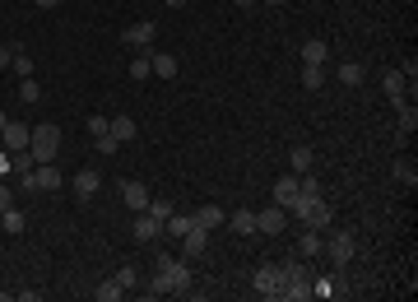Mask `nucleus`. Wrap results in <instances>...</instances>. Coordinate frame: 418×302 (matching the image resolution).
<instances>
[{
  "mask_svg": "<svg viewBox=\"0 0 418 302\" xmlns=\"http://www.w3.org/2000/svg\"><path fill=\"white\" fill-rule=\"evenodd\" d=\"M186 288H191V265L177 260V256H158V274L149 279V293H154V298L182 293V298H186Z\"/></svg>",
  "mask_w": 418,
  "mask_h": 302,
  "instance_id": "nucleus-1",
  "label": "nucleus"
},
{
  "mask_svg": "<svg viewBox=\"0 0 418 302\" xmlns=\"http://www.w3.org/2000/svg\"><path fill=\"white\" fill-rule=\"evenodd\" d=\"M28 153H33V163H56V153H61V126L37 121L33 135H28Z\"/></svg>",
  "mask_w": 418,
  "mask_h": 302,
  "instance_id": "nucleus-2",
  "label": "nucleus"
},
{
  "mask_svg": "<svg viewBox=\"0 0 418 302\" xmlns=\"http://www.w3.org/2000/svg\"><path fill=\"white\" fill-rule=\"evenodd\" d=\"M288 214H293L297 224L316 228V233H321V228H335V224H330L335 214H330V205H325V196H297L293 205H288Z\"/></svg>",
  "mask_w": 418,
  "mask_h": 302,
  "instance_id": "nucleus-3",
  "label": "nucleus"
},
{
  "mask_svg": "<svg viewBox=\"0 0 418 302\" xmlns=\"http://www.w3.org/2000/svg\"><path fill=\"white\" fill-rule=\"evenodd\" d=\"M24 186L33 196L37 191H61V172H56V163H33V172H24Z\"/></svg>",
  "mask_w": 418,
  "mask_h": 302,
  "instance_id": "nucleus-4",
  "label": "nucleus"
},
{
  "mask_svg": "<svg viewBox=\"0 0 418 302\" xmlns=\"http://www.w3.org/2000/svg\"><path fill=\"white\" fill-rule=\"evenodd\" d=\"M354 251H358V237L354 233H330V242H325V256L335 260V270H340V265H349V260H354Z\"/></svg>",
  "mask_w": 418,
  "mask_h": 302,
  "instance_id": "nucleus-5",
  "label": "nucleus"
},
{
  "mask_svg": "<svg viewBox=\"0 0 418 302\" xmlns=\"http://www.w3.org/2000/svg\"><path fill=\"white\" fill-rule=\"evenodd\" d=\"M158 37V28H154V19H139V24H130V28L121 33V42L125 47H135V51H144V47Z\"/></svg>",
  "mask_w": 418,
  "mask_h": 302,
  "instance_id": "nucleus-6",
  "label": "nucleus"
},
{
  "mask_svg": "<svg viewBox=\"0 0 418 302\" xmlns=\"http://www.w3.org/2000/svg\"><path fill=\"white\" fill-rule=\"evenodd\" d=\"M284 228H288V210L270 205V210L256 214V233H270V237H275V233H284Z\"/></svg>",
  "mask_w": 418,
  "mask_h": 302,
  "instance_id": "nucleus-7",
  "label": "nucleus"
},
{
  "mask_svg": "<svg viewBox=\"0 0 418 302\" xmlns=\"http://www.w3.org/2000/svg\"><path fill=\"white\" fill-rule=\"evenodd\" d=\"M311 298V274L307 270H297L288 284H284V293H279V302H307Z\"/></svg>",
  "mask_w": 418,
  "mask_h": 302,
  "instance_id": "nucleus-8",
  "label": "nucleus"
},
{
  "mask_svg": "<svg viewBox=\"0 0 418 302\" xmlns=\"http://www.w3.org/2000/svg\"><path fill=\"white\" fill-rule=\"evenodd\" d=\"M297 196H302V181H297V172H288V177L275 181V205H279V210H288Z\"/></svg>",
  "mask_w": 418,
  "mask_h": 302,
  "instance_id": "nucleus-9",
  "label": "nucleus"
},
{
  "mask_svg": "<svg viewBox=\"0 0 418 302\" xmlns=\"http://www.w3.org/2000/svg\"><path fill=\"white\" fill-rule=\"evenodd\" d=\"M182 246H186V256H204V246H209V228L191 224V228L182 233Z\"/></svg>",
  "mask_w": 418,
  "mask_h": 302,
  "instance_id": "nucleus-10",
  "label": "nucleus"
},
{
  "mask_svg": "<svg viewBox=\"0 0 418 302\" xmlns=\"http://www.w3.org/2000/svg\"><path fill=\"white\" fill-rule=\"evenodd\" d=\"M154 237H163V219H154L149 210H139V219H135V242H154Z\"/></svg>",
  "mask_w": 418,
  "mask_h": 302,
  "instance_id": "nucleus-11",
  "label": "nucleus"
},
{
  "mask_svg": "<svg viewBox=\"0 0 418 302\" xmlns=\"http://www.w3.org/2000/svg\"><path fill=\"white\" fill-rule=\"evenodd\" d=\"M0 135H5V149H28V135H33V126H24V121H10V126H5Z\"/></svg>",
  "mask_w": 418,
  "mask_h": 302,
  "instance_id": "nucleus-12",
  "label": "nucleus"
},
{
  "mask_svg": "<svg viewBox=\"0 0 418 302\" xmlns=\"http://www.w3.org/2000/svg\"><path fill=\"white\" fill-rule=\"evenodd\" d=\"M121 196H125V205H130V210H149V186H144V181H125L121 186Z\"/></svg>",
  "mask_w": 418,
  "mask_h": 302,
  "instance_id": "nucleus-13",
  "label": "nucleus"
},
{
  "mask_svg": "<svg viewBox=\"0 0 418 302\" xmlns=\"http://www.w3.org/2000/svg\"><path fill=\"white\" fill-rule=\"evenodd\" d=\"M381 89H386V98H390L395 107L409 103V98H404V75H400V70H386V75H381Z\"/></svg>",
  "mask_w": 418,
  "mask_h": 302,
  "instance_id": "nucleus-14",
  "label": "nucleus"
},
{
  "mask_svg": "<svg viewBox=\"0 0 418 302\" xmlns=\"http://www.w3.org/2000/svg\"><path fill=\"white\" fill-rule=\"evenodd\" d=\"M335 79H340L344 89H358V84H363V79H367V70H363V65H358V60H344L340 70H335Z\"/></svg>",
  "mask_w": 418,
  "mask_h": 302,
  "instance_id": "nucleus-15",
  "label": "nucleus"
},
{
  "mask_svg": "<svg viewBox=\"0 0 418 302\" xmlns=\"http://www.w3.org/2000/svg\"><path fill=\"white\" fill-rule=\"evenodd\" d=\"M98 186H103V177L93 172V167H84V172H75V196H98Z\"/></svg>",
  "mask_w": 418,
  "mask_h": 302,
  "instance_id": "nucleus-16",
  "label": "nucleus"
},
{
  "mask_svg": "<svg viewBox=\"0 0 418 302\" xmlns=\"http://www.w3.org/2000/svg\"><path fill=\"white\" fill-rule=\"evenodd\" d=\"M325 56H330V47H325L321 37H307V42H302V65H325Z\"/></svg>",
  "mask_w": 418,
  "mask_h": 302,
  "instance_id": "nucleus-17",
  "label": "nucleus"
},
{
  "mask_svg": "<svg viewBox=\"0 0 418 302\" xmlns=\"http://www.w3.org/2000/svg\"><path fill=\"white\" fill-rule=\"evenodd\" d=\"M321 251H325L321 233H316V228H307V233H302V242H297V256H302V260H311V256H321Z\"/></svg>",
  "mask_w": 418,
  "mask_h": 302,
  "instance_id": "nucleus-18",
  "label": "nucleus"
},
{
  "mask_svg": "<svg viewBox=\"0 0 418 302\" xmlns=\"http://www.w3.org/2000/svg\"><path fill=\"white\" fill-rule=\"evenodd\" d=\"M288 163H293V172L302 177V172H311V167H316V153H311L307 144H297V149H288Z\"/></svg>",
  "mask_w": 418,
  "mask_h": 302,
  "instance_id": "nucleus-19",
  "label": "nucleus"
},
{
  "mask_svg": "<svg viewBox=\"0 0 418 302\" xmlns=\"http://www.w3.org/2000/svg\"><path fill=\"white\" fill-rule=\"evenodd\" d=\"M195 224L214 233V228H223L228 219H223V210H218V205H200V210H195Z\"/></svg>",
  "mask_w": 418,
  "mask_h": 302,
  "instance_id": "nucleus-20",
  "label": "nucleus"
},
{
  "mask_svg": "<svg viewBox=\"0 0 418 302\" xmlns=\"http://www.w3.org/2000/svg\"><path fill=\"white\" fill-rule=\"evenodd\" d=\"M191 224H195V214H177V210H172L168 219H163V233H172V237H182V233H186Z\"/></svg>",
  "mask_w": 418,
  "mask_h": 302,
  "instance_id": "nucleus-21",
  "label": "nucleus"
},
{
  "mask_svg": "<svg viewBox=\"0 0 418 302\" xmlns=\"http://www.w3.org/2000/svg\"><path fill=\"white\" fill-rule=\"evenodd\" d=\"M228 228H232V233H242V237H251V233H256V214H251V210H237L228 219Z\"/></svg>",
  "mask_w": 418,
  "mask_h": 302,
  "instance_id": "nucleus-22",
  "label": "nucleus"
},
{
  "mask_svg": "<svg viewBox=\"0 0 418 302\" xmlns=\"http://www.w3.org/2000/svg\"><path fill=\"white\" fill-rule=\"evenodd\" d=\"M93 298H98V302H121V298H125V288L116 284V279H103V284L93 288Z\"/></svg>",
  "mask_w": 418,
  "mask_h": 302,
  "instance_id": "nucleus-23",
  "label": "nucleus"
},
{
  "mask_svg": "<svg viewBox=\"0 0 418 302\" xmlns=\"http://www.w3.org/2000/svg\"><path fill=\"white\" fill-rule=\"evenodd\" d=\"M149 65H154V79H177V56H168V51L154 56Z\"/></svg>",
  "mask_w": 418,
  "mask_h": 302,
  "instance_id": "nucleus-24",
  "label": "nucleus"
},
{
  "mask_svg": "<svg viewBox=\"0 0 418 302\" xmlns=\"http://www.w3.org/2000/svg\"><path fill=\"white\" fill-rule=\"evenodd\" d=\"M0 228H5V233H24V228H28V219L10 205V210H0Z\"/></svg>",
  "mask_w": 418,
  "mask_h": 302,
  "instance_id": "nucleus-25",
  "label": "nucleus"
},
{
  "mask_svg": "<svg viewBox=\"0 0 418 302\" xmlns=\"http://www.w3.org/2000/svg\"><path fill=\"white\" fill-rule=\"evenodd\" d=\"M107 121H112L107 131L121 140V144H125V140H135V121H130V117H107Z\"/></svg>",
  "mask_w": 418,
  "mask_h": 302,
  "instance_id": "nucleus-26",
  "label": "nucleus"
},
{
  "mask_svg": "<svg viewBox=\"0 0 418 302\" xmlns=\"http://www.w3.org/2000/svg\"><path fill=\"white\" fill-rule=\"evenodd\" d=\"M395 112H400V140H409V135H414V126H418V112H414L409 103L395 107Z\"/></svg>",
  "mask_w": 418,
  "mask_h": 302,
  "instance_id": "nucleus-27",
  "label": "nucleus"
},
{
  "mask_svg": "<svg viewBox=\"0 0 418 302\" xmlns=\"http://www.w3.org/2000/svg\"><path fill=\"white\" fill-rule=\"evenodd\" d=\"M116 284H121V288H139V284H144L139 265H121V270H116Z\"/></svg>",
  "mask_w": 418,
  "mask_h": 302,
  "instance_id": "nucleus-28",
  "label": "nucleus"
},
{
  "mask_svg": "<svg viewBox=\"0 0 418 302\" xmlns=\"http://www.w3.org/2000/svg\"><path fill=\"white\" fill-rule=\"evenodd\" d=\"M395 181H404V186H414V181H418V167L409 163V158H395Z\"/></svg>",
  "mask_w": 418,
  "mask_h": 302,
  "instance_id": "nucleus-29",
  "label": "nucleus"
},
{
  "mask_svg": "<svg viewBox=\"0 0 418 302\" xmlns=\"http://www.w3.org/2000/svg\"><path fill=\"white\" fill-rule=\"evenodd\" d=\"M302 84H307V89H321L325 84V65H302Z\"/></svg>",
  "mask_w": 418,
  "mask_h": 302,
  "instance_id": "nucleus-30",
  "label": "nucleus"
},
{
  "mask_svg": "<svg viewBox=\"0 0 418 302\" xmlns=\"http://www.w3.org/2000/svg\"><path fill=\"white\" fill-rule=\"evenodd\" d=\"M19 98H24V103H42V84H37V79H24V84H19Z\"/></svg>",
  "mask_w": 418,
  "mask_h": 302,
  "instance_id": "nucleus-31",
  "label": "nucleus"
},
{
  "mask_svg": "<svg viewBox=\"0 0 418 302\" xmlns=\"http://www.w3.org/2000/svg\"><path fill=\"white\" fill-rule=\"evenodd\" d=\"M93 149H98V153H107V158H112V153L121 149V140H116V135L107 131V135H98V140H93Z\"/></svg>",
  "mask_w": 418,
  "mask_h": 302,
  "instance_id": "nucleus-32",
  "label": "nucleus"
},
{
  "mask_svg": "<svg viewBox=\"0 0 418 302\" xmlns=\"http://www.w3.org/2000/svg\"><path fill=\"white\" fill-rule=\"evenodd\" d=\"M149 75H154L149 56H135V60H130V79H149Z\"/></svg>",
  "mask_w": 418,
  "mask_h": 302,
  "instance_id": "nucleus-33",
  "label": "nucleus"
},
{
  "mask_svg": "<svg viewBox=\"0 0 418 302\" xmlns=\"http://www.w3.org/2000/svg\"><path fill=\"white\" fill-rule=\"evenodd\" d=\"M10 70H15V75H24V79H33V60L24 56V51H15V60H10Z\"/></svg>",
  "mask_w": 418,
  "mask_h": 302,
  "instance_id": "nucleus-34",
  "label": "nucleus"
},
{
  "mask_svg": "<svg viewBox=\"0 0 418 302\" xmlns=\"http://www.w3.org/2000/svg\"><path fill=\"white\" fill-rule=\"evenodd\" d=\"M149 214H154V219H168V214H172V200L154 196V200H149Z\"/></svg>",
  "mask_w": 418,
  "mask_h": 302,
  "instance_id": "nucleus-35",
  "label": "nucleus"
},
{
  "mask_svg": "<svg viewBox=\"0 0 418 302\" xmlns=\"http://www.w3.org/2000/svg\"><path fill=\"white\" fill-rule=\"evenodd\" d=\"M335 293V279H311V298H330Z\"/></svg>",
  "mask_w": 418,
  "mask_h": 302,
  "instance_id": "nucleus-36",
  "label": "nucleus"
},
{
  "mask_svg": "<svg viewBox=\"0 0 418 302\" xmlns=\"http://www.w3.org/2000/svg\"><path fill=\"white\" fill-rule=\"evenodd\" d=\"M107 126H112L107 117H89V135H93V140H98V135H107Z\"/></svg>",
  "mask_w": 418,
  "mask_h": 302,
  "instance_id": "nucleus-37",
  "label": "nucleus"
},
{
  "mask_svg": "<svg viewBox=\"0 0 418 302\" xmlns=\"http://www.w3.org/2000/svg\"><path fill=\"white\" fill-rule=\"evenodd\" d=\"M10 205H15V191H10V186H0V210H10Z\"/></svg>",
  "mask_w": 418,
  "mask_h": 302,
  "instance_id": "nucleus-38",
  "label": "nucleus"
},
{
  "mask_svg": "<svg viewBox=\"0 0 418 302\" xmlns=\"http://www.w3.org/2000/svg\"><path fill=\"white\" fill-rule=\"evenodd\" d=\"M10 60H15V47H0V70H10Z\"/></svg>",
  "mask_w": 418,
  "mask_h": 302,
  "instance_id": "nucleus-39",
  "label": "nucleus"
},
{
  "mask_svg": "<svg viewBox=\"0 0 418 302\" xmlns=\"http://www.w3.org/2000/svg\"><path fill=\"white\" fill-rule=\"evenodd\" d=\"M33 5H37V10H56L61 0H33Z\"/></svg>",
  "mask_w": 418,
  "mask_h": 302,
  "instance_id": "nucleus-40",
  "label": "nucleus"
},
{
  "mask_svg": "<svg viewBox=\"0 0 418 302\" xmlns=\"http://www.w3.org/2000/svg\"><path fill=\"white\" fill-rule=\"evenodd\" d=\"M5 172H10V158H5V153H0V177H5Z\"/></svg>",
  "mask_w": 418,
  "mask_h": 302,
  "instance_id": "nucleus-41",
  "label": "nucleus"
},
{
  "mask_svg": "<svg viewBox=\"0 0 418 302\" xmlns=\"http://www.w3.org/2000/svg\"><path fill=\"white\" fill-rule=\"evenodd\" d=\"M237 5H242V10H251V5H261V0H237Z\"/></svg>",
  "mask_w": 418,
  "mask_h": 302,
  "instance_id": "nucleus-42",
  "label": "nucleus"
},
{
  "mask_svg": "<svg viewBox=\"0 0 418 302\" xmlns=\"http://www.w3.org/2000/svg\"><path fill=\"white\" fill-rule=\"evenodd\" d=\"M168 5H172V10H182V5H186V0H168Z\"/></svg>",
  "mask_w": 418,
  "mask_h": 302,
  "instance_id": "nucleus-43",
  "label": "nucleus"
},
{
  "mask_svg": "<svg viewBox=\"0 0 418 302\" xmlns=\"http://www.w3.org/2000/svg\"><path fill=\"white\" fill-rule=\"evenodd\" d=\"M5 126H10V117H5V112H0V131H5Z\"/></svg>",
  "mask_w": 418,
  "mask_h": 302,
  "instance_id": "nucleus-44",
  "label": "nucleus"
},
{
  "mask_svg": "<svg viewBox=\"0 0 418 302\" xmlns=\"http://www.w3.org/2000/svg\"><path fill=\"white\" fill-rule=\"evenodd\" d=\"M261 5H284V0H261Z\"/></svg>",
  "mask_w": 418,
  "mask_h": 302,
  "instance_id": "nucleus-45",
  "label": "nucleus"
}]
</instances>
